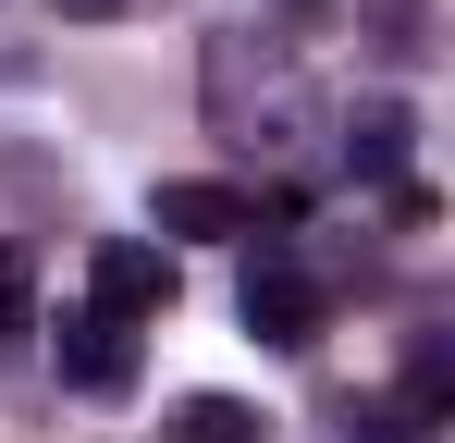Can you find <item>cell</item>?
<instances>
[{"mask_svg":"<svg viewBox=\"0 0 455 443\" xmlns=\"http://www.w3.org/2000/svg\"><path fill=\"white\" fill-rule=\"evenodd\" d=\"M50 358H62L75 394H124V382H136V320H111V308H62V320H50Z\"/></svg>","mask_w":455,"mask_h":443,"instance_id":"cell-1","label":"cell"},{"mask_svg":"<svg viewBox=\"0 0 455 443\" xmlns=\"http://www.w3.org/2000/svg\"><path fill=\"white\" fill-rule=\"evenodd\" d=\"M86 308H111V320H160L172 308V246H148V234H111L99 259H86Z\"/></svg>","mask_w":455,"mask_h":443,"instance_id":"cell-2","label":"cell"},{"mask_svg":"<svg viewBox=\"0 0 455 443\" xmlns=\"http://www.w3.org/2000/svg\"><path fill=\"white\" fill-rule=\"evenodd\" d=\"M246 333H259V345H307V333H320V284H307L283 246L246 259Z\"/></svg>","mask_w":455,"mask_h":443,"instance_id":"cell-3","label":"cell"},{"mask_svg":"<svg viewBox=\"0 0 455 443\" xmlns=\"http://www.w3.org/2000/svg\"><path fill=\"white\" fill-rule=\"evenodd\" d=\"M160 234H259V197L246 185H160Z\"/></svg>","mask_w":455,"mask_h":443,"instance_id":"cell-4","label":"cell"},{"mask_svg":"<svg viewBox=\"0 0 455 443\" xmlns=\"http://www.w3.org/2000/svg\"><path fill=\"white\" fill-rule=\"evenodd\" d=\"M345 160H357L370 185H394V173H406V111H394V99H370V111L345 124Z\"/></svg>","mask_w":455,"mask_h":443,"instance_id":"cell-5","label":"cell"},{"mask_svg":"<svg viewBox=\"0 0 455 443\" xmlns=\"http://www.w3.org/2000/svg\"><path fill=\"white\" fill-rule=\"evenodd\" d=\"M443 394H455V345H443V333H419V345H406V419L443 431Z\"/></svg>","mask_w":455,"mask_h":443,"instance_id":"cell-6","label":"cell"},{"mask_svg":"<svg viewBox=\"0 0 455 443\" xmlns=\"http://www.w3.org/2000/svg\"><path fill=\"white\" fill-rule=\"evenodd\" d=\"M172 443H259V407H234V394H185V407H172Z\"/></svg>","mask_w":455,"mask_h":443,"instance_id":"cell-7","label":"cell"},{"mask_svg":"<svg viewBox=\"0 0 455 443\" xmlns=\"http://www.w3.org/2000/svg\"><path fill=\"white\" fill-rule=\"evenodd\" d=\"M357 443H443V431H431V419H406V407H370V419H357Z\"/></svg>","mask_w":455,"mask_h":443,"instance_id":"cell-8","label":"cell"},{"mask_svg":"<svg viewBox=\"0 0 455 443\" xmlns=\"http://www.w3.org/2000/svg\"><path fill=\"white\" fill-rule=\"evenodd\" d=\"M0 333H25V259L0 246Z\"/></svg>","mask_w":455,"mask_h":443,"instance_id":"cell-9","label":"cell"},{"mask_svg":"<svg viewBox=\"0 0 455 443\" xmlns=\"http://www.w3.org/2000/svg\"><path fill=\"white\" fill-rule=\"evenodd\" d=\"M62 12H124V0H62Z\"/></svg>","mask_w":455,"mask_h":443,"instance_id":"cell-10","label":"cell"}]
</instances>
